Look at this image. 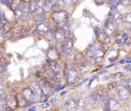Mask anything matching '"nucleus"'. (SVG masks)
<instances>
[{
  "mask_svg": "<svg viewBox=\"0 0 131 111\" xmlns=\"http://www.w3.org/2000/svg\"><path fill=\"white\" fill-rule=\"evenodd\" d=\"M108 60H110V62H115L117 60V58L116 57H113V58H108Z\"/></svg>",
  "mask_w": 131,
  "mask_h": 111,
  "instance_id": "49530a36",
  "label": "nucleus"
},
{
  "mask_svg": "<svg viewBox=\"0 0 131 111\" xmlns=\"http://www.w3.org/2000/svg\"><path fill=\"white\" fill-rule=\"evenodd\" d=\"M28 87L36 95H39V96H42L41 94V90H40V86H39V83H38V80H32V81H29L28 83Z\"/></svg>",
  "mask_w": 131,
  "mask_h": 111,
  "instance_id": "4468645a",
  "label": "nucleus"
},
{
  "mask_svg": "<svg viewBox=\"0 0 131 111\" xmlns=\"http://www.w3.org/2000/svg\"><path fill=\"white\" fill-rule=\"evenodd\" d=\"M124 42H125V40H124V38H123L122 36H118V37L116 38V44H117V45L121 46V45L124 44Z\"/></svg>",
  "mask_w": 131,
  "mask_h": 111,
  "instance_id": "7c9ffc66",
  "label": "nucleus"
},
{
  "mask_svg": "<svg viewBox=\"0 0 131 111\" xmlns=\"http://www.w3.org/2000/svg\"><path fill=\"white\" fill-rule=\"evenodd\" d=\"M79 75H80V73H79L78 67L75 63H68L64 65L63 76H64L68 84L73 85L74 83H76L79 78Z\"/></svg>",
  "mask_w": 131,
  "mask_h": 111,
  "instance_id": "f257e3e1",
  "label": "nucleus"
},
{
  "mask_svg": "<svg viewBox=\"0 0 131 111\" xmlns=\"http://www.w3.org/2000/svg\"><path fill=\"white\" fill-rule=\"evenodd\" d=\"M6 107H7V104H6V98H5V96L0 97V111H5Z\"/></svg>",
  "mask_w": 131,
  "mask_h": 111,
  "instance_id": "a878e982",
  "label": "nucleus"
},
{
  "mask_svg": "<svg viewBox=\"0 0 131 111\" xmlns=\"http://www.w3.org/2000/svg\"><path fill=\"white\" fill-rule=\"evenodd\" d=\"M116 92H117V98H119V100L121 101H128L131 99V94L124 85L119 84L118 87L116 88Z\"/></svg>",
  "mask_w": 131,
  "mask_h": 111,
  "instance_id": "0eeeda50",
  "label": "nucleus"
},
{
  "mask_svg": "<svg viewBox=\"0 0 131 111\" xmlns=\"http://www.w3.org/2000/svg\"><path fill=\"white\" fill-rule=\"evenodd\" d=\"M51 29V25L48 21H44L42 23H39L36 25V32L38 34H42L45 35L47 32H49Z\"/></svg>",
  "mask_w": 131,
  "mask_h": 111,
  "instance_id": "6e6552de",
  "label": "nucleus"
},
{
  "mask_svg": "<svg viewBox=\"0 0 131 111\" xmlns=\"http://www.w3.org/2000/svg\"><path fill=\"white\" fill-rule=\"evenodd\" d=\"M48 70L51 71L54 75L58 74H63V66L58 62V61H46Z\"/></svg>",
  "mask_w": 131,
  "mask_h": 111,
  "instance_id": "423d86ee",
  "label": "nucleus"
},
{
  "mask_svg": "<svg viewBox=\"0 0 131 111\" xmlns=\"http://www.w3.org/2000/svg\"><path fill=\"white\" fill-rule=\"evenodd\" d=\"M129 35L131 36V28H130V30H129Z\"/></svg>",
  "mask_w": 131,
  "mask_h": 111,
  "instance_id": "603ef678",
  "label": "nucleus"
},
{
  "mask_svg": "<svg viewBox=\"0 0 131 111\" xmlns=\"http://www.w3.org/2000/svg\"><path fill=\"white\" fill-rule=\"evenodd\" d=\"M54 5H55V1H53V0H45V3L43 5V7H42L43 12L46 13V14L51 12L53 7H54Z\"/></svg>",
  "mask_w": 131,
  "mask_h": 111,
  "instance_id": "dca6fc26",
  "label": "nucleus"
},
{
  "mask_svg": "<svg viewBox=\"0 0 131 111\" xmlns=\"http://www.w3.org/2000/svg\"><path fill=\"white\" fill-rule=\"evenodd\" d=\"M53 35H54V30L53 29H50V31L49 32H47L45 35H44V37L47 39V40H53L54 38H53Z\"/></svg>",
  "mask_w": 131,
  "mask_h": 111,
  "instance_id": "cd10ccee",
  "label": "nucleus"
},
{
  "mask_svg": "<svg viewBox=\"0 0 131 111\" xmlns=\"http://www.w3.org/2000/svg\"><path fill=\"white\" fill-rule=\"evenodd\" d=\"M36 110H37V108H36L35 106H33V107L29 108V110H28V111H36Z\"/></svg>",
  "mask_w": 131,
  "mask_h": 111,
  "instance_id": "c03bdc74",
  "label": "nucleus"
},
{
  "mask_svg": "<svg viewBox=\"0 0 131 111\" xmlns=\"http://www.w3.org/2000/svg\"><path fill=\"white\" fill-rule=\"evenodd\" d=\"M118 85H119V83H118L117 81H111V82L107 83V85H106V89L110 90V91H112V90H116V88L118 87Z\"/></svg>",
  "mask_w": 131,
  "mask_h": 111,
  "instance_id": "393cba45",
  "label": "nucleus"
},
{
  "mask_svg": "<svg viewBox=\"0 0 131 111\" xmlns=\"http://www.w3.org/2000/svg\"><path fill=\"white\" fill-rule=\"evenodd\" d=\"M6 69H7V65H5V64H0V76L3 75V74L6 72Z\"/></svg>",
  "mask_w": 131,
  "mask_h": 111,
  "instance_id": "72a5a7b5",
  "label": "nucleus"
},
{
  "mask_svg": "<svg viewBox=\"0 0 131 111\" xmlns=\"http://www.w3.org/2000/svg\"><path fill=\"white\" fill-rule=\"evenodd\" d=\"M53 38H54V40H55L56 42L61 43V42H62L66 38H68V37H67L66 33H64L62 30H60V29H58V28H55V29H54V35H53Z\"/></svg>",
  "mask_w": 131,
  "mask_h": 111,
  "instance_id": "ddd939ff",
  "label": "nucleus"
},
{
  "mask_svg": "<svg viewBox=\"0 0 131 111\" xmlns=\"http://www.w3.org/2000/svg\"><path fill=\"white\" fill-rule=\"evenodd\" d=\"M96 41H98L100 44L104 45V44H106V43L110 42V37H107L103 33V31H99V33L96 35Z\"/></svg>",
  "mask_w": 131,
  "mask_h": 111,
  "instance_id": "f3484780",
  "label": "nucleus"
},
{
  "mask_svg": "<svg viewBox=\"0 0 131 111\" xmlns=\"http://www.w3.org/2000/svg\"><path fill=\"white\" fill-rule=\"evenodd\" d=\"M64 110L66 111H77L78 110L77 99H75L74 97L68 98L64 102Z\"/></svg>",
  "mask_w": 131,
  "mask_h": 111,
  "instance_id": "1a4fd4ad",
  "label": "nucleus"
},
{
  "mask_svg": "<svg viewBox=\"0 0 131 111\" xmlns=\"http://www.w3.org/2000/svg\"><path fill=\"white\" fill-rule=\"evenodd\" d=\"M125 62H126V64H131V57H126L125 58Z\"/></svg>",
  "mask_w": 131,
  "mask_h": 111,
  "instance_id": "e433bc0d",
  "label": "nucleus"
},
{
  "mask_svg": "<svg viewBox=\"0 0 131 111\" xmlns=\"http://www.w3.org/2000/svg\"><path fill=\"white\" fill-rule=\"evenodd\" d=\"M93 52H94V60H95V63H96V62L101 61L102 58L104 57V54H105V48L93 49Z\"/></svg>",
  "mask_w": 131,
  "mask_h": 111,
  "instance_id": "6ab92c4d",
  "label": "nucleus"
},
{
  "mask_svg": "<svg viewBox=\"0 0 131 111\" xmlns=\"http://www.w3.org/2000/svg\"><path fill=\"white\" fill-rule=\"evenodd\" d=\"M74 46V40L71 37L66 38L61 43H58V52H59V57H68L70 54V52L72 51Z\"/></svg>",
  "mask_w": 131,
  "mask_h": 111,
  "instance_id": "f03ea898",
  "label": "nucleus"
},
{
  "mask_svg": "<svg viewBox=\"0 0 131 111\" xmlns=\"http://www.w3.org/2000/svg\"><path fill=\"white\" fill-rule=\"evenodd\" d=\"M39 86H40V90L42 96H44L45 98H48L52 92H53V87L50 85V83L48 81H46L44 78H40L38 80Z\"/></svg>",
  "mask_w": 131,
  "mask_h": 111,
  "instance_id": "39448f33",
  "label": "nucleus"
},
{
  "mask_svg": "<svg viewBox=\"0 0 131 111\" xmlns=\"http://www.w3.org/2000/svg\"><path fill=\"white\" fill-rule=\"evenodd\" d=\"M103 110H104V111H111V110H110V109H108V108H107L106 106H104V108H103Z\"/></svg>",
  "mask_w": 131,
  "mask_h": 111,
  "instance_id": "09e8293b",
  "label": "nucleus"
},
{
  "mask_svg": "<svg viewBox=\"0 0 131 111\" xmlns=\"http://www.w3.org/2000/svg\"><path fill=\"white\" fill-rule=\"evenodd\" d=\"M0 3H1V4L6 5V6H7V7H9V8H11V5H12V1H11V0H4V1H0Z\"/></svg>",
  "mask_w": 131,
  "mask_h": 111,
  "instance_id": "f704fd0d",
  "label": "nucleus"
},
{
  "mask_svg": "<svg viewBox=\"0 0 131 111\" xmlns=\"http://www.w3.org/2000/svg\"><path fill=\"white\" fill-rule=\"evenodd\" d=\"M94 3L96 5H102V4H104V1H94Z\"/></svg>",
  "mask_w": 131,
  "mask_h": 111,
  "instance_id": "ea45409f",
  "label": "nucleus"
},
{
  "mask_svg": "<svg viewBox=\"0 0 131 111\" xmlns=\"http://www.w3.org/2000/svg\"><path fill=\"white\" fill-rule=\"evenodd\" d=\"M0 22H1L3 25L7 24V20H6L5 13H4V11H3V10H1V9H0Z\"/></svg>",
  "mask_w": 131,
  "mask_h": 111,
  "instance_id": "c756f323",
  "label": "nucleus"
},
{
  "mask_svg": "<svg viewBox=\"0 0 131 111\" xmlns=\"http://www.w3.org/2000/svg\"><path fill=\"white\" fill-rule=\"evenodd\" d=\"M123 18H124V23L125 24H131V11L126 12L123 15Z\"/></svg>",
  "mask_w": 131,
  "mask_h": 111,
  "instance_id": "bb28decb",
  "label": "nucleus"
},
{
  "mask_svg": "<svg viewBox=\"0 0 131 111\" xmlns=\"http://www.w3.org/2000/svg\"><path fill=\"white\" fill-rule=\"evenodd\" d=\"M77 106L78 109H85L87 106V101L85 98H78L77 99Z\"/></svg>",
  "mask_w": 131,
  "mask_h": 111,
  "instance_id": "4be33fe9",
  "label": "nucleus"
},
{
  "mask_svg": "<svg viewBox=\"0 0 131 111\" xmlns=\"http://www.w3.org/2000/svg\"><path fill=\"white\" fill-rule=\"evenodd\" d=\"M119 64H126V62H125V59H122V60H120V61H119Z\"/></svg>",
  "mask_w": 131,
  "mask_h": 111,
  "instance_id": "de8ad7c7",
  "label": "nucleus"
},
{
  "mask_svg": "<svg viewBox=\"0 0 131 111\" xmlns=\"http://www.w3.org/2000/svg\"><path fill=\"white\" fill-rule=\"evenodd\" d=\"M69 18V13L68 11L63 10H53V12L51 13V20L55 23V24H60V23H64L67 22Z\"/></svg>",
  "mask_w": 131,
  "mask_h": 111,
  "instance_id": "20e7f679",
  "label": "nucleus"
},
{
  "mask_svg": "<svg viewBox=\"0 0 131 111\" xmlns=\"http://www.w3.org/2000/svg\"><path fill=\"white\" fill-rule=\"evenodd\" d=\"M123 77H124V73H122V72H115V73H113L111 75V78L114 79V80H116V81L122 80Z\"/></svg>",
  "mask_w": 131,
  "mask_h": 111,
  "instance_id": "b1692460",
  "label": "nucleus"
},
{
  "mask_svg": "<svg viewBox=\"0 0 131 111\" xmlns=\"http://www.w3.org/2000/svg\"><path fill=\"white\" fill-rule=\"evenodd\" d=\"M64 87H66V84H60V85H58L57 87H55L54 90H55V91H59V90H62Z\"/></svg>",
  "mask_w": 131,
  "mask_h": 111,
  "instance_id": "c9c22d12",
  "label": "nucleus"
},
{
  "mask_svg": "<svg viewBox=\"0 0 131 111\" xmlns=\"http://www.w3.org/2000/svg\"><path fill=\"white\" fill-rule=\"evenodd\" d=\"M124 69H126L127 71L131 70V64H126V66H124Z\"/></svg>",
  "mask_w": 131,
  "mask_h": 111,
  "instance_id": "4c0bfd02",
  "label": "nucleus"
},
{
  "mask_svg": "<svg viewBox=\"0 0 131 111\" xmlns=\"http://www.w3.org/2000/svg\"><path fill=\"white\" fill-rule=\"evenodd\" d=\"M46 57L48 61H57L59 57V52L55 46H50L46 51Z\"/></svg>",
  "mask_w": 131,
  "mask_h": 111,
  "instance_id": "9d476101",
  "label": "nucleus"
},
{
  "mask_svg": "<svg viewBox=\"0 0 131 111\" xmlns=\"http://www.w3.org/2000/svg\"><path fill=\"white\" fill-rule=\"evenodd\" d=\"M48 106H50V103H43L41 107H42V108H47Z\"/></svg>",
  "mask_w": 131,
  "mask_h": 111,
  "instance_id": "a19ab883",
  "label": "nucleus"
},
{
  "mask_svg": "<svg viewBox=\"0 0 131 111\" xmlns=\"http://www.w3.org/2000/svg\"><path fill=\"white\" fill-rule=\"evenodd\" d=\"M3 26H4V25H3V24H2V23H1V22H0V29H1V28H2V27H3Z\"/></svg>",
  "mask_w": 131,
  "mask_h": 111,
  "instance_id": "3c124183",
  "label": "nucleus"
},
{
  "mask_svg": "<svg viewBox=\"0 0 131 111\" xmlns=\"http://www.w3.org/2000/svg\"><path fill=\"white\" fill-rule=\"evenodd\" d=\"M34 76H35V78H37V80H39L40 79V72H36L34 74Z\"/></svg>",
  "mask_w": 131,
  "mask_h": 111,
  "instance_id": "58836bf2",
  "label": "nucleus"
},
{
  "mask_svg": "<svg viewBox=\"0 0 131 111\" xmlns=\"http://www.w3.org/2000/svg\"><path fill=\"white\" fill-rule=\"evenodd\" d=\"M106 73V70H100L99 72H98V75H103V74H105Z\"/></svg>",
  "mask_w": 131,
  "mask_h": 111,
  "instance_id": "79ce46f5",
  "label": "nucleus"
},
{
  "mask_svg": "<svg viewBox=\"0 0 131 111\" xmlns=\"http://www.w3.org/2000/svg\"><path fill=\"white\" fill-rule=\"evenodd\" d=\"M5 98H6V104H7V107H9V108L12 109V110H14L15 108H17V103H16L15 95L8 94V95H5Z\"/></svg>",
  "mask_w": 131,
  "mask_h": 111,
  "instance_id": "9b49d317",
  "label": "nucleus"
},
{
  "mask_svg": "<svg viewBox=\"0 0 131 111\" xmlns=\"http://www.w3.org/2000/svg\"><path fill=\"white\" fill-rule=\"evenodd\" d=\"M28 33H29V29H28L27 27H25V28H23V29H21V31H20V33H19V37H20V38H23V37L27 36V35H28Z\"/></svg>",
  "mask_w": 131,
  "mask_h": 111,
  "instance_id": "2f4dec72",
  "label": "nucleus"
},
{
  "mask_svg": "<svg viewBox=\"0 0 131 111\" xmlns=\"http://www.w3.org/2000/svg\"><path fill=\"white\" fill-rule=\"evenodd\" d=\"M114 24H115V26L117 27V29L119 28V29H122L123 28V26H124V18H123V15L122 14H120V16L118 17V18H116L115 20V22H114Z\"/></svg>",
  "mask_w": 131,
  "mask_h": 111,
  "instance_id": "5701e85b",
  "label": "nucleus"
},
{
  "mask_svg": "<svg viewBox=\"0 0 131 111\" xmlns=\"http://www.w3.org/2000/svg\"><path fill=\"white\" fill-rule=\"evenodd\" d=\"M66 92H67L66 90H64V91H62V92H60V96H63V95H66Z\"/></svg>",
  "mask_w": 131,
  "mask_h": 111,
  "instance_id": "8fccbe9b",
  "label": "nucleus"
},
{
  "mask_svg": "<svg viewBox=\"0 0 131 111\" xmlns=\"http://www.w3.org/2000/svg\"><path fill=\"white\" fill-rule=\"evenodd\" d=\"M102 31H103V33H104L107 37H112V36L117 35L118 29H117V27L115 26L114 21L112 20L111 16H107V18L105 20V22H104V27H103Z\"/></svg>",
  "mask_w": 131,
  "mask_h": 111,
  "instance_id": "7ed1b4c3",
  "label": "nucleus"
},
{
  "mask_svg": "<svg viewBox=\"0 0 131 111\" xmlns=\"http://www.w3.org/2000/svg\"><path fill=\"white\" fill-rule=\"evenodd\" d=\"M54 111H58V110H54Z\"/></svg>",
  "mask_w": 131,
  "mask_h": 111,
  "instance_id": "864d4df0",
  "label": "nucleus"
},
{
  "mask_svg": "<svg viewBox=\"0 0 131 111\" xmlns=\"http://www.w3.org/2000/svg\"><path fill=\"white\" fill-rule=\"evenodd\" d=\"M119 4L123 5L124 7H127V6L131 5V1H130V0H120V1H119Z\"/></svg>",
  "mask_w": 131,
  "mask_h": 111,
  "instance_id": "473e14b6",
  "label": "nucleus"
},
{
  "mask_svg": "<svg viewBox=\"0 0 131 111\" xmlns=\"http://www.w3.org/2000/svg\"><path fill=\"white\" fill-rule=\"evenodd\" d=\"M3 53H4V49H3V47H1V46H0V58L2 57V54H3Z\"/></svg>",
  "mask_w": 131,
  "mask_h": 111,
  "instance_id": "a18cd8bd",
  "label": "nucleus"
},
{
  "mask_svg": "<svg viewBox=\"0 0 131 111\" xmlns=\"http://www.w3.org/2000/svg\"><path fill=\"white\" fill-rule=\"evenodd\" d=\"M46 18H47V14H46V13H44V12L39 13V14H34V16H33L34 22H36L37 24H39V23H42V22L46 21Z\"/></svg>",
  "mask_w": 131,
  "mask_h": 111,
  "instance_id": "aec40b11",
  "label": "nucleus"
},
{
  "mask_svg": "<svg viewBox=\"0 0 131 111\" xmlns=\"http://www.w3.org/2000/svg\"><path fill=\"white\" fill-rule=\"evenodd\" d=\"M29 9H30V13H35L36 10L38 9L37 6V0H30L29 1Z\"/></svg>",
  "mask_w": 131,
  "mask_h": 111,
  "instance_id": "412c9836",
  "label": "nucleus"
},
{
  "mask_svg": "<svg viewBox=\"0 0 131 111\" xmlns=\"http://www.w3.org/2000/svg\"><path fill=\"white\" fill-rule=\"evenodd\" d=\"M91 66H92V65L84 59V61L81 62V63L78 65V71H79L80 74H85V73H87V72L90 71Z\"/></svg>",
  "mask_w": 131,
  "mask_h": 111,
  "instance_id": "f8f14e48",
  "label": "nucleus"
},
{
  "mask_svg": "<svg viewBox=\"0 0 131 111\" xmlns=\"http://www.w3.org/2000/svg\"><path fill=\"white\" fill-rule=\"evenodd\" d=\"M20 94L25 97V99L31 104V102H32V99H33V97H34V92L27 86V87H25V88H23L21 89V91H20Z\"/></svg>",
  "mask_w": 131,
  "mask_h": 111,
  "instance_id": "a211bd4d",
  "label": "nucleus"
},
{
  "mask_svg": "<svg viewBox=\"0 0 131 111\" xmlns=\"http://www.w3.org/2000/svg\"><path fill=\"white\" fill-rule=\"evenodd\" d=\"M55 102H56V98H55V97H53V98L50 100V105H51V104H53V103H55Z\"/></svg>",
  "mask_w": 131,
  "mask_h": 111,
  "instance_id": "37998d69",
  "label": "nucleus"
},
{
  "mask_svg": "<svg viewBox=\"0 0 131 111\" xmlns=\"http://www.w3.org/2000/svg\"><path fill=\"white\" fill-rule=\"evenodd\" d=\"M55 5L56 7H58V10H63V8L66 7V4L63 2V0H58V1H55Z\"/></svg>",
  "mask_w": 131,
  "mask_h": 111,
  "instance_id": "c85d7f7f",
  "label": "nucleus"
},
{
  "mask_svg": "<svg viewBox=\"0 0 131 111\" xmlns=\"http://www.w3.org/2000/svg\"><path fill=\"white\" fill-rule=\"evenodd\" d=\"M15 98H16L17 107H19V108H25V107H28L29 105H31V104L25 99V97H24L20 92H18L17 95H15Z\"/></svg>",
  "mask_w": 131,
  "mask_h": 111,
  "instance_id": "2eb2a0df",
  "label": "nucleus"
}]
</instances>
